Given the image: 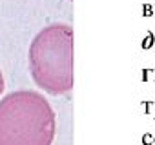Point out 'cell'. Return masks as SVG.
<instances>
[{
  "label": "cell",
  "instance_id": "cell-2",
  "mask_svg": "<svg viewBox=\"0 0 155 145\" xmlns=\"http://www.w3.org/2000/svg\"><path fill=\"white\" fill-rule=\"evenodd\" d=\"M29 72L48 94L60 96L73 91V27L55 22L40 29L29 45Z\"/></svg>",
  "mask_w": 155,
  "mask_h": 145
},
{
  "label": "cell",
  "instance_id": "cell-3",
  "mask_svg": "<svg viewBox=\"0 0 155 145\" xmlns=\"http://www.w3.org/2000/svg\"><path fill=\"white\" fill-rule=\"evenodd\" d=\"M4 85H6L4 84V75H2V71H0V94L4 93Z\"/></svg>",
  "mask_w": 155,
  "mask_h": 145
},
{
  "label": "cell",
  "instance_id": "cell-1",
  "mask_svg": "<svg viewBox=\"0 0 155 145\" xmlns=\"http://www.w3.org/2000/svg\"><path fill=\"white\" fill-rule=\"evenodd\" d=\"M57 114L42 93L20 89L0 100V145H51Z\"/></svg>",
  "mask_w": 155,
  "mask_h": 145
}]
</instances>
